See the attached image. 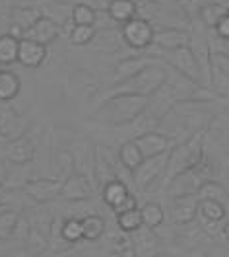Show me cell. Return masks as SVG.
Instances as JSON below:
<instances>
[{
    "label": "cell",
    "instance_id": "cell-19",
    "mask_svg": "<svg viewBox=\"0 0 229 257\" xmlns=\"http://www.w3.org/2000/svg\"><path fill=\"white\" fill-rule=\"evenodd\" d=\"M228 14H229V8L224 2H218V0L204 2L198 8V18H200V22L204 24L206 30H214L220 24V20L224 16H228Z\"/></svg>",
    "mask_w": 229,
    "mask_h": 257
},
{
    "label": "cell",
    "instance_id": "cell-29",
    "mask_svg": "<svg viewBox=\"0 0 229 257\" xmlns=\"http://www.w3.org/2000/svg\"><path fill=\"white\" fill-rule=\"evenodd\" d=\"M198 216L222 222L226 218V205L214 199H198Z\"/></svg>",
    "mask_w": 229,
    "mask_h": 257
},
{
    "label": "cell",
    "instance_id": "cell-37",
    "mask_svg": "<svg viewBox=\"0 0 229 257\" xmlns=\"http://www.w3.org/2000/svg\"><path fill=\"white\" fill-rule=\"evenodd\" d=\"M14 201V193L6 187V183H0V207H8Z\"/></svg>",
    "mask_w": 229,
    "mask_h": 257
},
{
    "label": "cell",
    "instance_id": "cell-9",
    "mask_svg": "<svg viewBox=\"0 0 229 257\" xmlns=\"http://www.w3.org/2000/svg\"><path fill=\"white\" fill-rule=\"evenodd\" d=\"M60 187H62V179H32L26 181L24 193L35 203L45 205L60 197Z\"/></svg>",
    "mask_w": 229,
    "mask_h": 257
},
{
    "label": "cell",
    "instance_id": "cell-12",
    "mask_svg": "<svg viewBox=\"0 0 229 257\" xmlns=\"http://www.w3.org/2000/svg\"><path fill=\"white\" fill-rule=\"evenodd\" d=\"M152 64H165L164 59L160 57H152V55H134V57H126L120 63L114 66V82H122L130 78L134 74H138L140 70H144Z\"/></svg>",
    "mask_w": 229,
    "mask_h": 257
},
{
    "label": "cell",
    "instance_id": "cell-35",
    "mask_svg": "<svg viewBox=\"0 0 229 257\" xmlns=\"http://www.w3.org/2000/svg\"><path fill=\"white\" fill-rule=\"evenodd\" d=\"M130 209H138V199H136V195L128 193V195H126V199L111 210H113L114 214H118V212H124V210H130Z\"/></svg>",
    "mask_w": 229,
    "mask_h": 257
},
{
    "label": "cell",
    "instance_id": "cell-25",
    "mask_svg": "<svg viewBox=\"0 0 229 257\" xmlns=\"http://www.w3.org/2000/svg\"><path fill=\"white\" fill-rule=\"evenodd\" d=\"M60 236L68 245H74L78 241L84 240V228H82V218L78 216H68L60 222Z\"/></svg>",
    "mask_w": 229,
    "mask_h": 257
},
{
    "label": "cell",
    "instance_id": "cell-22",
    "mask_svg": "<svg viewBox=\"0 0 229 257\" xmlns=\"http://www.w3.org/2000/svg\"><path fill=\"white\" fill-rule=\"evenodd\" d=\"M136 12H138L136 0H109L107 4V14L116 24H126L136 16Z\"/></svg>",
    "mask_w": 229,
    "mask_h": 257
},
{
    "label": "cell",
    "instance_id": "cell-28",
    "mask_svg": "<svg viewBox=\"0 0 229 257\" xmlns=\"http://www.w3.org/2000/svg\"><path fill=\"white\" fill-rule=\"evenodd\" d=\"M198 199H214V201H220V203H228L229 195L228 189L220 183V181H214V179H206L200 187H198Z\"/></svg>",
    "mask_w": 229,
    "mask_h": 257
},
{
    "label": "cell",
    "instance_id": "cell-5",
    "mask_svg": "<svg viewBox=\"0 0 229 257\" xmlns=\"http://www.w3.org/2000/svg\"><path fill=\"white\" fill-rule=\"evenodd\" d=\"M164 63L169 68H173L175 72H179L182 76L190 78L192 82L202 84V72H200V66H198V61L196 57H194V53H192V49H190V45H182V47H177V49H167L164 55Z\"/></svg>",
    "mask_w": 229,
    "mask_h": 257
},
{
    "label": "cell",
    "instance_id": "cell-10",
    "mask_svg": "<svg viewBox=\"0 0 229 257\" xmlns=\"http://www.w3.org/2000/svg\"><path fill=\"white\" fill-rule=\"evenodd\" d=\"M134 141H136V145L140 146L144 158L169 152L173 146L177 145V141H175L171 135H164V133H158V131H148L144 135L136 137Z\"/></svg>",
    "mask_w": 229,
    "mask_h": 257
},
{
    "label": "cell",
    "instance_id": "cell-11",
    "mask_svg": "<svg viewBox=\"0 0 229 257\" xmlns=\"http://www.w3.org/2000/svg\"><path fill=\"white\" fill-rule=\"evenodd\" d=\"M169 212L175 224H190L198 216V195L196 193L175 195Z\"/></svg>",
    "mask_w": 229,
    "mask_h": 257
},
{
    "label": "cell",
    "instance_id": "cell-23",
    "mask_svg": "<svg viewBox=\"0 0 229 257\" xmlns=\"http://www.w3.org/2000/svg\"><path fill=\"white\" fill-rule=\"evenodd\" d=\"M84 240L98 241L107 234V220L101 214H86L82 218Z\"/></svg>",
    "mask_w": 229,
    "mask_h": 257
},
{
    "label": "cell",
    "instance_id": "cell-17",
    "mask_svg": "<svg viewBox=\"0 0 229 257\" xmlns=\"http://www.w3.org/2000/svg\"><path fill=\"white\" fill-rule=\"evenodd\" d=\"M190 43V32L186 30H177V28H164L154 35V45L160 49H177Z\"/></svg>",
    "mask_w": 229,
    "mask_h": 257
},
{
    "label": "cell",
    "instance_id": "cell-42",
    "mask_svg": "<svg viewBox=\"0 0 229 257\" xmlns=\"http://www.w3.org/2000/svg\"><path fill=\"white\" fill-rule=\"evenodd\" d=\"M2 209H6V207H0V210H2Z\"/></svg>",
    "mask_w": 229,
    "mask_h": 257
},
{
    "label": "cell",
    "instance_id": "cell-20",
    "mask_svg": "<svg viewBox=\"0 0 229 257\" xmlns=\"http://www.w3.org/2000/svg\"><path fill=\"white\" fill-rule=\"evenodd\" d=\"M128 187H126V183L122 181V179H111L109 183H105L103 187H101V199H103V203L109 207V209H114L116 205H120L124 199H126V195H128Z\"/></svg>",
    "mask_w": 229,
    "mask_h": 257
},
{
    "label": "cell",
    "instance_id": "cell-41",
    "mask_svg": "<svg viewBox=\"0 0 229 257\" xmlns=\"http://www.w3.org/2000/svg\"><path fill=\"white\" fill-rule=\"evenodd\" d=\"M0 131H2V123H0Z\"/></svg>",
    "mask_w": 229,
    "mask_h": 257
},
{
    "label": "cell",
    "instance_id": "cell-4",
    "mask_svg": "<svg viewBox=\"0 0 229 257\" xmlns=\"http://www.w3.org/2000/svg\"><path fill=\"white\" fill-rule=\"evenodd\" d=\"M204 24L200 22L192 28L190 32V49L194 53L200 66V72H202V84L204 88H210L212 86V47H210V37L208 33L204 32Z\"/></svg>",
    "mask_w": 229,
    "mask_h": 257
},
{
    "label": "cell",
    "instance_id": "cell-3",
    "mask_svg": "<svg viewBox=\"0 0 229 257\" xmlns=\"http://www.w3.org/2000/svg\"><path fill=\"white\" fill-rule=\"evenodd\" d=\"M200 162H202V135L196 133L186 143H180V145H175L171 148L164 172V187L167 189V185L175 177L192 170Z\"/></svg>",
    "mask_w": 229,
    "mask_h": 257
},
{
    "label": "cell",
    "instance_id": "cell-15",
    "mask_svg": "<svg viewBox=\"0 0 229 257\" xmlns=\"http://www.w3.org/2000/svg\"><path fill=\"white\" fill-rule=\"evenodd\" d=\"M94 177H96L99 187H103L111 179L118 177L116 170H114V162L109 158V150H105L103 146H96V150H94Z\"/></svg>",
    "mask_w": 229,
    "mask_h": 257
},
{
    "label": "cell",
    "instance_id": "cell-30",
    "mask_svg": "<svg viewBox=\"0 0 229 257\" xmlns=\"http://www.w3.org/2000/svg\"><path fill=\"white\" fill-rule=\"evenodd\" d=\"M116 216V226L120 232H136L140 226L144 224L142 222V212H140V207L138 209H130V210H124V212H118L114 214Z\"/></svg>",
    "mask_w": 229,
    "mask_h": 257
},
{
    "label": "cell",
    "instance_id": "cell-6",
    "mask_svg": "<svg viewBox=\"0 0 229 257\" xmlns=\"http://www.w3.org/2000/svg\"><path fill=\"white\" fill-rule=\"evenodd\" d=\"M120 33H122V39L128 47L136 49V51H144V49L154 45L156 30H154L152 22L134 16L126 24H122V32Z\"/></svg>",
    "mask_w": 229,
    "mask_h": 257
},
{
    "label": "cell",
    "instance_id": "cell-39",
    "mask_svg": "<svg viewBox=\"0 0 229 257\" xmlns=\"http://www.w3.org/2000/svg\"><path fill=\"white\" fill-rule=\"evenodd\" d=\"M222 236H224V238L229 241V220L226 222V224H224V232H222Z\"/></svg>",
    "mask_w": 229,
    "mask_h": 257
},
{
    "label": "cell",
    "instance_id": "cell-38",
    "mask_svg": "<svg viewBox=\"0 0 229 257\" xmlns=\"http://www.w3.org/2000/svg\"><path fill=\"white\" fill-rule=\"evenodd\" d=\"M6 179H8V170H6V166L0 162V183H6Z\"/></svg>",
    "mask_w": 229,
    "mask_h": 257
},
{
    "label": "cell",
    "instance_id": "cell-32",
    "mask_svg": "<svg viewBox=\"0 0 229 257\" xmlns=\"http://www.w3.org/2000/svg\"><path fill=\"white\" fill-rule=\"evenodd\" d=\"M70 18L78 26H94L98 20V10L90 4H74L70 10Z\"/></svg>",
    "mask_w": 229,
    "mask_h": 257
},
{
    "label": "cell",
    "instance_id": "cell-8",
    "mask_svg": "<svg viewBox=\"0 0 229 257\" xmlns=\"http://www.w3.org/2000/svg\"><path fill=\"white\" fill-rule=\"evenodd\" d=\"M96 193V187L92 183V179L86 176L84 172H70L62 179V187H60V197L64 201H88L92 199Z\"/></svg>",
    "mask_w": 229,
    "mask_h": 257
},
{
    "label": "cell",
    "instance_id": "cell-2",
    "mask_svg": "<svg viewBox=\"0 0 229 257\" xmlns=\"http://www.w3.org/2000/svg\"><path fill=\"white\" fill-rule=\"evenodd\" d=\"M165 82H167L165 64H152L126 80L114 82V86H111V90L103 96V99L109 96H116V94H136V96L154 97L162 90Z\"/></svg>",
    "mask_w": 229,
    "mask_h": 257
},
{
    "label": "cell",
    "instance_id": "cell-40",
    "mask_svg": "<svg viewBox=\"0 0 229 257\" xmlns=\"http://www.w3.org/2000/svg\"><path fill=\"white\" fill-rule=\"evenodd\" d=\"M204 2H212V0H200V4H204Z\"/></svg>",
    "mask_w": 229,
    "mask_h": 257
},
{
    "label": "cell",
    "instance_id": "cell-18",
    "mask_svg": "<svg viewBox=\"0 0 229 257\" xmlns=\"http://www.w3.org/2000/svg\"><path fill=\"white\" fill-rule=\"evenodd\" d=\"M132 243H134V253L138 255H152L158 253L160 247V238L154 234V228L148 226H140L136 232H132Z\"/></svg>",
    "mask_w": 229,
    "mask_h": 257
},
{
    "label": "cell",
    "instance_id": "cell-36",
    "mask_svg": "<svg viewBox=\"0 0 229 257\" xmlns=\"http://www.w3.org/2000/svg\"><path fill=\"white\" fill-rule=\"evenodd\" d=\"M218 37H222V39H226V41H229V14L228 16H224L222 20H220V24L216 26L212 30Z\"/></svg>",
    "mask_w": 229,
    "mask_h": 257
},
{
    "label": "cell",
    "instance_id": "cell-34",
    "mask_svg": "<svg viewBox=\"0 0 229 257\" xmlns=\"http://www.w3.org/2000/svg\"><path fill=\"white\" fill-rule=\"evenodd\" d=\"M94 39H96V28L94 26H78V24H74V28L70 32V43L72 45H78V47L90 45Z\"/></svg>",
    "mask_w": 229,
    "mask_h": 257
},
{
    "label": "cell",
    "instance_id": "cell-13",
    "mask_svg": "<svg viewBox=\"0 0 229 257\" xmlns=\"http://www.w3.org/2000/svg\"><path fill=\"white\" fill-rule=\"evenodd\" d=\"M47 59V45L39 43L30 37L20 39V51H18V63L28 68H39Z\"/></svg>",
    "mask_w": 229,
    "mask_h": 257
},
{
    "label": "cell",
    "instance_id": "cell-33",
    "mask_svg": "<svg viewBox=\"0 0 229 257\" xmlns=\"http://www.w3.org/2000/svg\"><path fill=\"white\" fill-rule=\"evenodd\" d=\"M41 16H45V14H43V10H39L37 6L20 8V10L16 12V16H14V24H18V26L26 32V30H28V28H32L33 24H35Z\"/></svg>",
    "mask_w": 229,
    "mask_h": 257
},
{
    "label": "cell",
    "instance_id": "cell-31",
    "mask_svg": "<svg viewBox=\"0 0 229 257\" xmlns=\"http://www.w3.org/2000/svg\"><path fill=\"white\" fill-rule=\"evenodd\" d=\"M20 212L12 209H2L0 210V241H10L12 240V234L16 230L18 220H20Z\"/></svg>",
    "mask_w": 229,
    "mask_h": 257
},
{
    "label": "cell",
    "instance_id": "cell-26",
    "mask_svg": "<svg viewBox=\"0 0 229 257\" xmlns=\"http://www.w3.org/2000/svg\"><path fill=\"white\" fill-rule=\"evenodd\" d=\"M18 51H20V37L12 33L0 35V64L18 63Z\"/></svg>",
    "mask_w": 229,
    "mask_h": 257
},
{
    "label": "cell",
    "instance_id": "cell-27",
    "mask_svg": "<svg viewBox=\"0 0 229 257\" xmlns=\"http://www.w3.org/2000/svg\"><path fill=\"white\" fill-rule=\"evenodd\" d=\"M140 212H142V222H144V226H148V228H154V230H158L160 226H164L165 222V209L160 205V203H146L142 209H140Z\"/></svg>",
    "mask_w": 229,
    "mask_h": 257
},
{
    "label": "cell",
    "instance_id": "cell-14",
    "mask_svg": "<svg viewBox=\"0 0 229 257\" xmlns=\"http://www.w3.org/2000/svg\"><path fill=\"white\" fill-rule=\"evenodd\" d=\"M58 35H60V24L49 16H41L33 24L32 28H28V30L24 32V37L35 39V41L45 43V45L52 43Z\"/></svg>",
    "mask_w": 229,
    "mask_h": 257
},
{
    "label": "cell",
    "instance_id": "cell-24",
    "mask_svg": "<svg viewBox=\"0 0 229 257\" xmlns=\"http://www.w3.org/2000/svg\"><path fill=\"white\" fill-rule=\"evenodd\" d=\"M20 88H22V82L16 72L0 68V101L2 103L12 101L20 94Z\"/></svg>",
    "mask_w": 229,
    "mask_h": 257
},
{
    "label": "cell",
    "instance_id": "cell-7",
    "mask_svg": "<svg viewBox=\"0 0 229 257\" xmlns=\"http://www.w3.org/2000/svg\"><path fill=\"white\" fill-rule=\"evenodd\" d=\"M169 152H171V150H169ZM169 152L144 158V162L132 172V181H134V185H136L140 191H146L148 187H152V183H154L156 179H160V177L164 176Z\"/></svg>",
    "mask_w": 229,
    "mask_h": 257
},
{
    "label": "cell",
    "instance_id": "cell-21",
    "mask_svg": "<svg viewBox=\"0 0 229 257\" xmlns=\"http://www.w3.org/2000/svg\"><path fill=\"white\" fill-rule=\"evenodd\" d=\"M118 162L126 172H134L142 162H144V154L140 150V146L136 145V141H124L120 148H118Z\"/></svg>",
    "mask_w": 229,
    "mask_h": 257
},
{
    "label": "cell",
    "instance_id": "cell-16",
    "mask_svg": "<svg viewBox=\"0 0 229 257\" xmlns=\"http://www.w3.org/2000/svg\"><path fill=\"white\" fill-rule=\"evenodd\" d=\"M6 158L16 164V166H26L32 164L35 158V146L30 139L26 137H18L14 141H10L6 146Z\"/></svg>",
    "mask_w": 229,
    "mask_h": 257
},
{
    "label": "cell",
    "instance_id": "cell-1",
    "mask_svg": "<svg viewBox=\"0 0 229 257\" xmlns=\"http://www.w3.org/2000/svg\"><path fill=\"white\" fill-rule=\"evenodd\" d=\"M148 107H150L148 96L116 94L99 101V117L113 127H124L136 117H140Z\"/></svg>",
    "mask_w": 229,
    "mask_h": 257
}]
</instances>
